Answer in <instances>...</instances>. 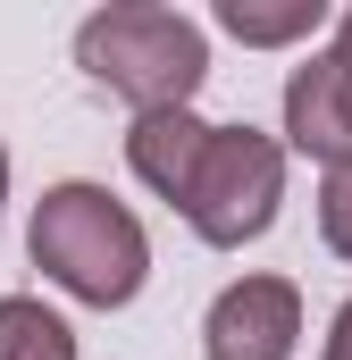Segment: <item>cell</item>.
Segmentation results:
<instances>
[{
	"label": "cell",
	"instance_id": "1",
	"mask_svg": "<svg viewBox=\"0 0 352 360\" xmlns=\"http://www.w3.org/2000/svg\"><path fill=\"white\" fill-rule=\"evenodd\" d=\"M25 252L51 285H68L92 310H118L143 293L151 276V243H143V218L126 201H109L101 184H51L34 201V226H25Z\"/></svg>",
	"mask_w": 352,
	"mask_h": 360
},
{
	"label": "cell",
	"instance_id": "2",
	"mask_svg": "<svg viewBox=\"0 0 352 360\" xmlns=\"http://www.w3.org/2000/svg\"><path fill=\"white\" fill-rule=\"evenodd\" d=\"M76 68L101 92H118L134 117H160V109H193V92L210 76V42L176 8L118 0V8H92L76 25Z\"/></svg>",
	"mask_w": 352,
	"mask_h": 360
},
{
	"label": "cell",
	"instance_id": "3",
	"mask_svg": "<svg viewBox=\"0 0 352 360\" xmlns=\"http://www.w3.org/2000/svg\"><path fill=\"white\" fill-rule=\"evenodd\" d=\"M277 201H285V151H277L268 134H252V126H210V151H201L193 193H184L176 210L193 218L201 243L244 252L252 235H268Z\"/></svg>",
	"mask_w": 352,
	"mask_h": 360
},
{
	"label": "cell",
	"instance_id": "4",
	"mask_svg": "<svg viewBox=\"0 0 352 360\" xmlns=\"http://www.w3.org/2000/svg\"><path fill=\"white\" fill-rule=\"evenodd\" d=\"M294 335H302V293L285 276H244L210 302L201 319V352L210 360H294Z\"/></svg>",
	"mask_w": 352,
	"mask_h": 360
},
{
	"label": "cell",
	"instance_id": "5",
	"mask_svg": "<svg viewBox=\"0 0 352 360\" xmlns=\"http://www.w3.org/2000/svg\"><path fill=\"white\" fill-rule=\"evenodd\" d=\"M285 143L327 168H352V42L310 51L285 76Z\"/></svg>",
	"mask_w": 352,
	"mask_h": 360
},
{
	"label": "cell",
	"instance_id": "6",
	"mask_svg": "<svg viewBox=\"0 0 352 360\" xmlns=\"http://www.w3.org/2000/svg\"><path fill=\"white\" fill-rule=\"evenodd\" d=\"M201 151H210V126H201L193 109L134 117V134H126V160H134V176L151 184L160 201H184V193H193V168H201Z\"/></svg>",
	"mask_w": 352,
	"mask_h": 360
},
{
	"label": "cell",
	"instance_id": "7",
	"mask_svg": "<svg viewBox=\"0 0 352 360\" xmlns=\"http://www.w3.org/2000/svg\"><path fill=\"white\" fill-rule=\"evenodd\" d=\"M0 360H76V335L59 310H42L34 293L0 302Z\"/></svg>",
	"mask_w": 352,
	"mask_h": 360
},
{
	"label": "cell",
	"instance_id": "8",
	"mask_svg": "<svg viewBox=\"0 0 352 360\" xmlns=\"http://www.w3.org/2000/svg\"><path fill=\"white\" fill-rule=\"evenodd\" d=\"M327 17V0H218V25L235 34V42H302L310 25Z\"/></svg>",
	"mask_w": 352,
	"mask_h": 360
},
{
	"label": "cell",
	"instance_id": "9",
	"mask_svg": "<svg viewBox=\"0 0 352 360\" xmlns=\"http://www.w3.org/2000/svg\"><path fill=\"white\" fill-rule=\"evenodd\" d=\"M319 235H327V252L352 260V168H327V184H319Z\"/></svg>",
	"mask_w": 352,
	"mask_h": 360
},
{
	"label": "cell",
	"instance_id": "10",
	"mask_svg": "<svg viewBox=\"0 0 352 360\" xmlns=\"http://www.w3.org/2000/svg\"><path fill=\"white\" fill-rule=\"evenodd\" d=\"M319 360H352V302L336 310V327H327V352H319Z\"/></svg>",
	"mask_w": 352,
	"mask_h": 360
},
{
	"label": "cell",
	"instance_id": "11",
	"mask_svg": "<svg viewBox=\"0 0 352 360\" xmlns=\"http://www.w3.org/2000/svg\"><path fill=\"white\" fill-rule=\"evenodd\" d=\"M0 201H8V151H0Z\"/></svg>",
	"mask_w": 352,
	"mask_h": 360
},
{
	"label": "cell",
	"instance_id": "12",
	"mask_svg": "<svg viewBox=\"0 0 352 360\" xmlns=\"http://www.w3.org/2000/svg\"><path fill=\"white\" fill-rule=\"evenodd\" d=\"M336 42H352V8H344V25H336Z\"/></svg>",
	"mask_w": 352,
	"mask_h": 360
}]
</instances>
